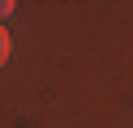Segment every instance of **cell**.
<instances>
[{"label": "cell", "mask_w": 133, "mask_h": 128, "mask_svg": "<svg viewBox=\"0 0 133 128\" xmlns=\"http://www.w3.org/2000/svg\"><path fill=\"white\" fill-rule=\"evenodd\" d=\"M9 51H13V43H9V34H4V26H0V68H4V60H9Z\"/></svg>", "instance_id": "cell-1"}, {"label": "cell", "mask_w": 133, "mask_h": 128, "mask_svg": "<svg viewBox=\"0 0 133 128\" xmlns=\"http://www.w3.org/2000/svg\"><path fill=\"white\" fill-rule=\"evenodd\" d=\"M9 13H13V0H0V21H4Z\"/></svg>", "instance_id": "cell-2"}]
</instances>
